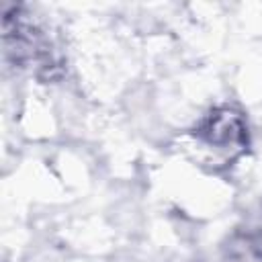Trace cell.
Instances as JSON below:
<instances>
[{
	"label": "cell",
	"mask_w": 262,
	"mask_h": 262,
	"mask_svg": "<svg viewBox=\"0 0 262 262\" xmlns=\"http://www.w3.org/2000/svg\"><path fill=\"white\" fill-rule=\"evenodd\" d=\"M244 131H246V127H244L242 117L229 108H217L215 113L209 115V119L201 127V135L209 143L219 145V147L242 143Z\"/></svg>",
	"instance_id": "7a4b0ae2"
},
{
	"label": "cell",
	"mask_w": 262,
	"mask_h": 262,
	"mask_svg": "<svg viewBox=\"0 0 262 262\" xmlns=\"http://www.w3.org/2000/svg\"><path fill=\"white\" fill-rule=\"evenodd\" d=\"M4 53L12 66H35L37 76L53 80L59 76V59L45 35L31 23L23 6H4Z\"/></svg>",
	"instance_id": "6da1fadb"
},
{
	"label": "cell",
	"mask_w": 262,
	"mask_h": 262,
	"mask_svg": "<svg viewBox=\"0 0 262 262\" xmlns=\"http://www.w3.org/2000/svg\"><path fill=\"white\" fill-rule=\"evenodd\" d=\"M227 262H262V239L254 233L235 235L227 246Z\"/></svg>",
	"instance_id": "3957f363"
}]
</instances>
